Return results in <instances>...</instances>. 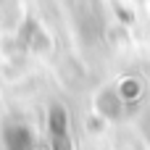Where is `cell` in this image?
I'll return each mask as SVG.
<instances>
[{"label": "cell", "instance_id": "obj_2", "mask_svg": "<svg viewBox=\"0 0 150 150\" xmlns=\"http://www.w3.org/2000/svg\"><path fill=\"white\" fill-rule=\"evenodd\" d=\"M50 132H53L55 150H61V142H66V113L61 108H55L53 116H50Z\"/></svg>", "mask_w": 150, "mask_h": 150}, {"label": "cell", "instance_id": "obj_1", "mask_svg": "<svg viewBox=\"0 0 150 150\" xmlns=\"http://www.w3.org/2000/svg\"><path fill=\"white\" fill-rule=\"evenodd\" d=\"M5 148L8 150H32L34 148V140H32V134L26 132V127H11L8 132H5Z\"/></svg>", "mask_w": 150, "mask_h": 150}]
</instances>
